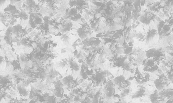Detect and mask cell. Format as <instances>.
Masks as SVG:
<instances>
[{
  "instance_id": "obj_12",
  "label": "cell",
  "mask_w": 173,
  "mask_h": 103,
  "mask_svg": "<svg viewBox=\"0 0 173 103\" xmlns=\"http://www.w3.org/2000/svg\"><path fill=\"white\" fill-rule=\"evenodd\" d=\"M10 4V0H1V7L4 10Z\"/></svg>"
},
{
  "instance_id": "obj_15",
  "label": "cell",
  "mask_w": 173,
  "mask_h": 103,
  "mask_svg": "<svg viewBox=\"0 0 173 103\" xmlns=\"http://www.w3.org/2000/svg\"><path fill=\"white\" fill-rule=\"evenodd\" d=\"M1 68H5V66L6 65V62L5 60H4V58H3V59H1Z\"/></svg>"
},
{
  "instance_id": "obj_1",
  "label": "cell",
  "mask_w": 173,
  "mask_h": 103,
  "mask_svg": "<svg viewBox=\"0 0 173 103\" xmlns=\"http://www.w3.org/2000/svg\"><path fill=\"white\" fill-rule=\"evenodd\" d=\"M23 10L29 14L34 12H37L40 10L39 6L37 5L34 0H26L24 2Z\"/></svg>"
},
{
  "instance_id": "obj_4",
  "label": "cell",
  "mask_w": 173,
  "mask_h": 103,
  "mask_svg": "<svg viewBox=\"0 0 173 103\" xmlns=\"http://www.w3.org/2000/svg\"><path fill=\"white\" fill-rule=\"evenodd\" d=\"M154 18V16L150 12H146L140 14L138 20L144 24H150L151 21Z\"/></svg>"
},
{
  "instance_id": "obj_16",
  "label": "cell",
  "mask_w": 173,
  "mask_h": 103,
  "mask_svg": "<svg viewBox=\"0 0 173 103\" xmlns=\"http://www.w3.org/2000/svg\"><path fill=\"white\" fill-rule=\"evenodd\" d=\"M23 1V0H10L11 4L14 5V4H15L18 1Z\"/></svg>"
},
{
  "instance_id": "obj_14",
  "label": "cell",
  "mask_w": 173,
  "mask_h": 103,
  "mask_svg": "<svg viewBox=\"0 0 173 103\" xmlns=\"http://www.w3.org/2000/svg\"><path fill=\"white\" fill-rule=\"evenodd\" d=\"M150 98L151 100V102L153 103L157 102V99L156 95L155 94H152L150 96Z\"/></svg>"
},
{
  "instance_id": "obj_7",
  "label": "cell",
  "mask_w": 173,
  "mask_h": 103,
  "mask_svg": "<svg viewBox=\"0 0 173 103\" xmlns=\"http://www.w3.org/2000/svg\"><path fill=\"white\" fill-rule=\"evenodd\" d=\"M11 29L12 35L19 36L24 32L23 27L20 24L14 25L13 26H11Z\"/></svg>"
},
{
  "instance_id": "obj_17",
  "label": "cell",
  "mask_w": 173,
  "mask_h": 103,
  "mask_svg": "<svg viewBox=\"0 0 173 103\" xmlns=\"http://www.w3.org/2000/svg\"><path fill=\"white\" fill-rule=\"evenodd\" d=\"M116 1H117L118 2H124L125 1V0H116Z\"/></svg>"
},
{
  "instance_id": "obj_6",
  "label": "cell",
  "mask_w": 173,
  "mask_h": 103,
  "mask_svg": "<svg viewBox=\"0 0 173 103\" xmlns=\"http://www.w3.org/2000/svg\"><path fill=\"white\" fill-rule=\"evenodd\" d=\"M60 31L62 33L66 32L70 30L73 26V24L71 20L63 21Z\"/></svg>"
},
{
  "instance_id": "obj_13",
  "label": "cell",
  "mask_w": 173,
  "mask_h": 103,
  "mask_svg": "<svg viewBox=\"0 0 173 103\" xmlns=\"http://www.w3.org/2000/svg\"><path fill=\"white\" fill-rule=\"evenodd\" d=\"M155 86L160 91H162L164 89V85L162 84V83H161L158 80H157L155 81Z\"/></svg>"
},
{
  "instance_id": "obj_11",
  "label": "cell",
  "mask_w": 173,
  "mask_h": 103,
  "mask_svg": "<svg viewBox=\"0 0 173 103\" xmlns=\"http://www.w3.org/2000/svg\"><path fill=\"white\" fill-rule=\"evenodd\" d=\"M18 17L19 18H20L24 20H26L29 19L30 14H28L25 10H21V11H19Z\"/></svg>"
},
{
  "instance_id": "obj_2",
  "label": "cell",
  "mask_w": 173,
  "mask_h": 103,
  "mask_svg": "<svg viewBox=\"0 0 173 103\" xmlns=\"http://www.w3.org/2000/svg\"><path fill=\"white\" fill-rule=\"evenodd\" d=\"M160 39L158 32L154 29L151 30L147 33L146 37V44L148 46L154 43L157 42Z\"/></svg>"
},
{
  "instance_id": "obj_10",
  "label": "cell",
  "mask_w": 173,
  "mask_h": 103,
  "mask_svg": "<svg viewBox=\"0 0 173 103\" xmlns=\"http://www.w3.org/2000/svg\"><path fill=\"white\" fill-rule=\"evenodd\" d=\"M70 67L75 70H79L80 69V68L81 66L78 63L76 60L71 59H70Z\"/></svg>"
},
{
  "instance_id": "obj_8",
  "label": "cell",
  "mask_w": 173,
  "mask_h": 103,
  "mask_svg": "<svg viewBox=\"0 0 173 103\" xmlns=\"http://www.w3.org/2000/svg\"><path fill=\"white\" fill-rule=\"evenodd\" d=\"M18 88L19 93L22 95L24 96H27L29 95L30 91V88L25 86H24L22 85H19Z\"/></svg>"
},
{
  "instance_id": "obj_5",
  "label": "cell",
  "mask_w": 173,
  "mask_h": 103,
  "mask_svg": "<svg viewBox=\"0 0 173 103\" xmlns=\"http://www.w3.org/2000/svg\"><path fill=\"white\" fill-rule=\"evenodd\" d=\"M4 10L5 13L8 16H12L16 19L19 18L18 14L19 11L14 5L10 4Z\"/></svg>"
},
{
  "instance_id": "obj_9",
  "label": "cell",
  "mask_w": 173,
  "mask_h": 103,
  "mask_svg": "<svg viewBox=\"0 0 173 103\" xmlns=\"http://www.w3.org/2000/svg\"><path fill=\"white\" fill-rule=\"evenodd\" d=\"M63 84L68 87H70L75 83L73 77L70 76L65 77L62 80Z\"/></svg>"
},
{
  "instance_id": "obj_18",
  "label": "cell",
  "mask_w": 173,
  "mask_h": 103,
  "mask_svg": "<svg viewBox=\"0 0 173 103\" xmlns=\"http://www.w3.org/2000/svg\"><path fill=\"white\" fill-rule=\"evenodd\" d=\"M91 1H98V0H91Z\"/></svg>"
},
{
  "instance_id": "obj_3",
  "label": "cell",
  "mask_w": 173,
  "mask_h": 103,
  "mask_svg": "<svg viewBox=\"0 0 173 103\" xmlns=\"http://www.w3.org/2000/svg\"><path fill=\"white\" fill-rule=\"evenodd\" d=\"M30 25L32 28H35L42 24V19L37 12L32 13L30 14Z\"/></svg>"
}]
</instances>
